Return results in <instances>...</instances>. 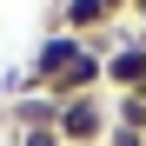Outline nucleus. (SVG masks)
Segmentation results:
<instances>
[{
  "mask_svg": "<svg viewBox=\"0 0 146 146\" xmlns=\"http://www.w3.org/2000/svg\"><path fill=\"white\" fill-rule=\"evenodd\" d=\"M13 146H60L53 126H33V133H13Z\"/></svg>",
  "mask_w": 146,
  "mask_h": 146,
  "instance_id": "7",
  "label": "nucleus"
},
{
  "mask_svg": "<svg viewBox=\"0 0 146 146\" xmlns=\"http://www.w3.org/2000/svg\"><path fill=\"white\" fill-rule=\"evenodd\" d=\"M106 146H146V133H139V126H126V119H113V133H106Z\"/></svg>",
  "mask_w": 146,
  "mask_h": 146,
  "instance_id": "6",
  "label": "nucleus"
},
{
  "mask_svg": "<svg viewBox=\"0 0 146 146\" xmlns=\"http://www.w3.org/2000/svg\"><path fill=\"white\" fill-rule=\"evenodd\" d=\"M133 13H139V33H146V7H133Z\"/></svg>",
  "mask_w": 146,
  "mask_h": 146,
  "instance_id": "9",
  "label": "nucleus"
},
{
  "mask_svg": "<svg viewBox=\"0 0 146 146\" xmlns=\"http://www.w3.org/2000/svg\"><path fill=\"white\" fill-rule=\"evenodd\" d=\"M80 46H86V40H73V33H60V27H53V33L40 40V53H33V66H27V73H33V86H40V93H53V86L66 80V66L80 60Z\"/></svg>",
  "mask_w": 146,
  "mask_h": 146,
  "instance_id": "2",
  "label": "nucleus"
},
{
  "mask_svg": "<svg viewBox=\"0 0 146 146\" xmlns=\"http://www.w3.org/2000/svg\"><path fill=\"white\" fill-rule=\"evenodd\" d=\"M53 27H60V33H73V40H93V33H106L113 20H106L100 0H60V7H53Z\"/></svg>",
  "mask_w": 146,
  "mask_h": 146,
  "instance_id": "4",
  "label": "nucleus"
},
{
  "mask_svg": "<svg viewBox=\"0 0 146 146\" xmlns=\"http://www.w3.org/2000/svg\"><path fill=\"white\" fill-rule=\"evenodd\" d=\"M7 126H13V133L60 126V100H53V93H27V100H13V106H7Z\"/></svg>",
  "mask_w": 146,
  "mask_h": 146,
  "instance_id": "5",
  "label": "nucleus"
},
{
  "mask_svg": "<svg viewBox=\"0 0 146 146\" xmlns=\"http://www.w3.org/2000/svg\"><path fill=\"white\" fill-rule=\"evenodd\" d=\"M100 7H106V20H119V13L133 7V0H100Z\"/></svg>",
  "mask_w": 146,
  "mask_h": 146,
  "instance_id": "8",
  "label": "nucleus"
},
{
  "mask_svg": "<svg viewBox=\"0 0 146 146\" xmlns=\"http://www.w3.org/2000/svg\"><path fill=\"white\" fill-rule=\"evenodd\" d=\"M106 86L126 100V93H146V40H113L106 46Z\"/></svg>",
  "mask_w": 146,
  "mask_h": 146,
  "instance_id": "3",
  "label": "nucleus"
},
{
  "mask_svg": "<svg viewBox=\"0 0 146 146\" xmlns=\"http://www.w3.org/2000/svg\"><path fill=\"white\" fill-rule=\"evenodd\" d=\"M60 146H106L113 133V106L106 93H80V100H60Z\"/></svg>",
  "mask_w": 146,
  "mask_h": 146,
  "instance_id": "1",
  "label": "nucleus"
}]
</instances>
